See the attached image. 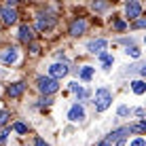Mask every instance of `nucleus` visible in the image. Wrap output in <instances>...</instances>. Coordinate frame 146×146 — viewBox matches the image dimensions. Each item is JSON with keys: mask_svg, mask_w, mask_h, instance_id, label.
Here are the masks:
<instances>
[{"mask_svg": "<svg viewBox=\"0 0 146 146\" xmlns=\"http://www.w3.org/2000/svg\"><path fill=\"white\" fill-rule=\"evenodd\" d=\"M34 144H36V146H49L44 140H40V138H36V142H34Z\"/></svg>", "mask_w": 146, "mask_h": 146, "instance_id": "bb28decb", "label": "nucleus"}, {"mask_svg": "<svg viewBox=\"0 0 146 146\" xmlns=\"http://www.w3.org/2000/svg\"><path fill=\"white\" fill-rule=\"evenodd\" d=\"M32 36H34V34H32V28L23 23V26L19 28V38H21L23 42H30V40H32Z\"/></svg>", "mask_w": 146, "mask_h": 146, "instance_id": "f8f14e48", "label": "nucleus"}, {"mask_svg": "<svg viewBox=\"0 0 146 146\" xmlns=\"http://www.w3.org/2000/svg\"><path fill=\"white\" fill-rule=\"evenodd\" d=\"M0 17H2V21L7 23V26H11V23H15V21H17V11H15V9L4 7L2 11H0Z\"/></svg>", "mask_w": 146, "mask_h": 146, "instance_id": "0eeeda50", "label": "nucleus"}, {"mask_svg": "<svg viewBox=\"0 0 146 146\" xmlns=\"http://www.w3.org/2000/svg\"><path fill=\"white\" fill-rule=\"evenodd\" d=\"M17 57H19V55H17V49H7V51L0 55V59H2L4 64H15V62H17Z\"/></svg>", "mask_w": 146, "mask_h": 146, "instance_id": "9d476101", "label": "nucleus"}, {"mask_svg": "<svg viewBox=\"0 0 146 146\" xmlns=\"http://www.w3.org/2000/svg\"><path fill=\"white\" fill-rule=\"evenodd\" d=\"M110 102H112V93L108 89H98L95 91V110L98 112H104L110 106Z\"/></svg>", "mask_w": 146, "mask_h": 146, "instance_id": "f257e3e1", "label": "nucleus"}, {"mask_svg": "<svg viewBox=\"0 0 146 146\" xmlns=\"http://www.w3.org/2000/svg\"><path fill=\"white\" fill-rule=\"evenodd\" d=\"M53 100L51 98H44V100H40V106H49V104H51Z\"/></svg>", "mask_w": 146, "mask_h": 146, "instance_id": "393cba45", "label": "nucleus"}, {"mask_svg": "<svg viewBox=\"0 0 146 146\" xmlns=\"http://www.w3.org/2000/svg\"><path fill=\"white\" fill-rule=\"evenodd\" d=\"M36 87H38V91H40V93L49 95V93H55V91H57L59 85H57V80H53V78H49V76H38Z\"/></svg>", "mask_w": 146, "mask_h": 146, "instance_id": "f03ea898", "label": "nucleus"}, {"mask_svg": "<svg viewBox=\"0 0 146 146\" xmlns=\"http://www.w3.org/2000/svg\"><path fill=\"white\" fill-rule=\"evenodd\" d=\"M125 11H127L129 19H135V17H140V13H142V4L135 2V0H129L127 7H125Z\"/></svg>", "mask_w": 146, "mask_h": 146, "instance_id": "39448f33", "label": "nucleus"}, {"mask_svg": "<svg viewBox=\"0 0 146 146\" xmlns=\"http://www.w3.org/2000/svg\"><path fill=\"white\" fill-rule=\"evenodd\" d=\"M112 28H114V30H119V32H123V30L127 28V23H125V21H114V23H112Z\"/></svg>", "mask_w": 146, "mask_h": 146, "instance_id": "412c9836", "label": "nucleus"}, {"mask_svg": "<svg viewBox=\"0 0 146 146\" xmlns=\"http://www.w3.org/2000/svg\"><path fill=\"white\" fill-rule=\"evenodd\" d=\"M7 135H9V131H2V133H0V142H2V144L7 142Z\"/></svg>", "mask_w": 146, "mask_h": 146, "instance_id": "cd10ccee", "label": "nucleus"}, {"mask_svg": "<svg viewBox=\"0 0 146 146\" xmlns=\"http://www.w3.org/2000/svg\"><path fill=\"white\" fill-rule=\"evenodd\" d=\"M13 129H15L17 133H28V127H26L23 123H15V125H13Z\"/></svg>", "mask_w": 146, "mask_h": 146, "instance_id": "6ab92c4d", "label": "nucleus"}, {"mask_svg": "<svg viewBox=\"0 0 146 146\" xmlns=\"http://www.w3.org/2000/svg\"><path fill=\"white\" fill-rule=\"evenodd\" d=\"M9 123V110H0V125Z\"/></svg>", "mask_w": 146, "mask_h": 146, "instance_id": "aec40b11", "label": "nucleus"}, {"mask_svg": "<svg viewBox=\"0 0 146 146\" xmlns=\"http://www.w3.org/2000/svg\"><path fill=\"white\" fill-rule=\"evenodd\" d=\"M144 133L146 131V123L144 121H140V123H135V125H129V133Z\"/></svg>", "mask_w": 146, "mask_h": 146, "instance_id": "dca6fc26", "label": "nucleus"}, {"mask_svg": "<svg viewBox=\"0 0 146 146\" xmlns=\"http://www.w3.org/2000/svg\"><path fill=\"white\" fill-rule=\"evenodd\" d=\"M98 55H100V59H102V64H104V68H106V70H108V68H112V57H110L108 53H104V51H102V53H98Z\"/></svg>", "mask_w": 146, "mask_h": 146, "instance_id": "f3484780", "label": "nucleus"}, {"mask_svg": "<svg viewBox=\"0 0 146 146\" xmlns=\"http://www.w3.org/2000/svg\"><path fill=\"white\" fill-rule=\"evenodd\" d=\"M68 119L72 121V123H76V121H83V119H85V108L80 106V104H74V106L68 110Z\"/></svg>", "mask_w": 146, "mask_h": 146, "instance_id": "20e7f679", "label": "nucleus"}, {"mask_svg": "<svg viewBox=\"0 0 146 146\" xmlns=\"http://www.w3.org/2000/svg\"><path fill=\"white\" fill-rule=\"evenodd\" d=\"M131 146H146V144H144V138H138V140H133V142H131Z\"/></svg>", "mask_w": 146, "mask_h": 146, "instance_id": "5701e85b", "label": "nucleus"}, {"mask_svg": "<svg viewBox=\"0 0 146 146\" xmlns=\"http://www.w3.org/2000/svg\"><path fill=\"white\" fill-rule=\"evenodd\" d=\"M53 23H55V17H53V15H40L36 28L40 30V32H44V30H51V28H53Z\"/></svg>", "mask_w": 146, "mask_h": 146, "instance_id": "423d86ee", "label": "nucleus"}, {"mask_svg": "<svg viewBox=\"0 0 146 146\" xmlns=\"http://www.w3.org/2000/svg\"><path fill=\"white\" fill-rule=\"evenodd\" d=\"M70 89H72V91L76 93V95H78L80 100L89 98V91H87V89H83V87H80V85H76V83H70Z\"/></svg>", "mask_w": 146, "mask_h": 146, "instance_id": "4468645a", "label": "nucleus"}, {"mask_svg": "<svg viewBox=\"0 0 146 146\" xmlns=\"http://www.w3.org/2000/svg\"><path fill=\"white\" fill-rule=\"evenodd\" d=\"M127 133H129V127H121V129H114V131L108 135V140H106V142L110 144L112 140H123V138H125Z\"/></svg>", "mask_w": 146, "mask_h": 146, "instance_id": "9b49d317", "label": "nucleus"}, {"mask_svg": "<svg viewBox=\"0 0 146 146\" xmlns=\"http://www.w3.org/2000/svg\"><path fill=\"white\" fill-rule=\"evenodd\" d=\"M91 76H93V68L91 66H85L83 70H80V78L83 80H91Z\"/></svg>", "mask_w": 146, "mask_h": 146, "instance_id": "a211bd4d", "label": "nucleus"}, {"mask_svg": "<svg viewBox=\"0 0 146 146\" xmlns=\"http://www.w3.org/2000/svg\"><path fill=\"white\" fill-rule=\"evenodd\" d=\"M68 74V66L66 64H53L51 68H49V78H53V80H57V78H62V76H66Z\"/></svg>", "mask_w": 146, "mask_h": 146, "instance_id": "7ed1b4c3", "label": "nucleus"}, {"mask_svg": "<svg viewBox=\"0 0 146 146\" xmlns=\"http://www.w3.org/2000/svg\"><path fill=\"white\" fill-rule=\"evenodd\" d=\"M87 49H89L91 53H102V49H106V40H104V38L91 40V42L87 44Z\"/></svg>", "mask_w": 146, "mask_h": 146, "instance_id": "1a4fd4ad", "label": "nucleus"}, {"mask_svg": "<svg viewBox=\"0 0 146 146\" xmlns=\"http://www.w3.org/2000/svg\"><path fill=\"white\" fill-rule=\"evenodd\" d=\"M23 89H26V85H23V83H15V85L9 87V95H11V98H19V95L23 93Z\"/></svg>", "mask_w": 146, "mask_h": 146, "instance_id": "ddd939ff", "label": "nucleus"}, {"mask_svg": "<svg viewBox=\"0 0 146 146\" xmlns=\"http://www.w3.org/2000/svg\"><path fill=\"white\" fill-rule=\"evenodd\" d=\"M146 26V19H138V21H135V28H144Z\"/></svg>", "mask_w": 146, "mask_h": 146, "instance_id": "a878e982", "label": "nucleus"}, {"mask_svg": "<svg viewBox=\"0 0 146 146\" xmlns=\"http://www.w3.org/2000/svg\"><path fill=\"white\" fill-rule=\"evenodd\" d=\"M127 53L131 55V57H140V49H138V47H131V49H127Z\"/></svg>", "mask_w": 146, "mask_h": 146, "instance_id": "4be33fe9", "label": "nucleus"}, {"mask_svg": "<svg viewBox=\"0 0 146 146\" xmlns=\"http://www.w3.org/2000/svg\"><path fill=\"white\" fill-rule=\"evenodd\" d=\"M127 112H129V108H127V106H121V108H119V114H121V117H125Z\"/></svg>", "mask_w": 146, "mask_h": 146, "instance_id": "b1692460", "label": "nucleus"}, {"mask_svg": "<svg viewBox=\"0 0 146 146\" xmlns=\"http://www.w3.org/2000/svg\"><path fill=\"white\" fill-rule=\"evenodd\" d=\"M100 146H110V144H108V142H102V144H100Z\"/></svg>", "mask_w": 146, "mask_h": 146, "instance_id": "c85d7f7f", "label": "nucleus"}, {"mask_svg": "<svg viewBox=\"0 0 146 146\" xmlns=\"http://www.w3.org/2000/svg\"><path fill=\"white\" fill-rule=\"evenodd\" d=\"M131 89H133L135 95H142V93L146 91V83H144V80H133V83H131Z\"/></svg>", "mask_w": 146, "mask_h": 146, "instance_id": "2eb2a0df", "label": "nucleus"}, {"mask_svg": "<svg viewBox=\"0 0 146 146\" xmlns=\"http://www.w3.org/2000/svg\"><path fill=\"white\" fill-rule=\"evenodd\" d=\"M85 30H87V23H85V19H74L72 26H70V34H72V36H80Z\"/></svg>", "mask_w": 146, "mask_h": 146, "instance_id": "6e6552de", "label": "nucleus"}]
</instances>
